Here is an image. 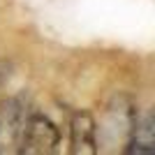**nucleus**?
<instances>
[{
  "label": "nucleus",
  "mask_w": 155,
  "mask_h": 155,
  "mask_svg": "<svg viewBox=\"0 0 155 155\" xmlns=\"http://www.w3.org/2000/svg\"><path fill=\"white\" fill-rule=\"evenodd\" d=\"M60 141L58 127L42 114L26 116L19 146L23 153H53Z\"/></svg>",
  "instance_id": "nucleus-1"
},
{
  "label": "nucleus",
  "mask_w": 155,
  "mask_h": 155,
  "mask_svg": "<svg viewBox=\"0 0 155 155\" xmlns=\"http://www.w3.org/2000/svg\"><path fill=\"white\" fill-rule=\"evenodd\" d=\"M134 120H137L134 104L130 102L127 97H114V102L107 109V123H104L102 132L111 141H116L120 137L127 143L130 134H132V127H134Z\"/></svg>",
  "instance_id": "nucleus-2"
},
{
  "label": "nucleus",
  "mask_w": 155,
  "mask_h": 155,
  "mask_svg": "<svg viewBox=\"0 0 155 155\" xmlns=\"http://www.w3.org/2000/svg\"><path fill=\"white\" fill-rule=\"evenodd\" d=\"M23 120H26V111L19 100L0 102V153H7L14 146H19Z\"/></svg>",
  "instance_id": "nucleus-3"
},
{
  "label": "nucleus",
  "mask_w": 155,
  "mask_h": 155,
  "mask_svg": "<svg viewBox=\"0 0 155 155\" xmlns=\"http://www.w3.org/2000/svg\"><path fill=\"white\" fill-rule=\"evenodd\" d=\"M70 146L74 155L97 153V125L88 111H79L70 125Z\"/></svg>",
  "instance_id": "nucleus-4"
},
{
  "label": "nucleus",
  "mask_w": 155,
  "mask_h": 155,
  "mask_svg": "<svg viewBox=\"0 0 155 155\" xmlns=\"http://www.w3.org/2000/svg\"><path fill=\"white\" fill-rule=\"evenodd\" d=\"M155 150V118L153 114H146L143 118L137 116L132 134L127 139L125 153H137V155H148Z\"/></svg>",
  "instance_id": "nucleus-5"
}]
</instances>
